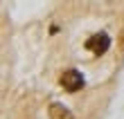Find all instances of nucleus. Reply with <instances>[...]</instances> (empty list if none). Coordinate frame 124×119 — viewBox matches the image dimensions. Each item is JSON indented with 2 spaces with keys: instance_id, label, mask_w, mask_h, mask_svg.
Here are the masks:
<instances>
[{
  "instance_id": "obj_1",
  "label": "nucleus",
  "mask_w": 124,
  "mask_h": 119,
  "mask_svg": "<svg viewBox=\"0 0 124 119\" xmlns=\"http://www.w3.org/2000/svg\"><path fill=\"white\" fill-rule=\"evenodd\" d=\"M84 77H81V72H77V70H65L61 77H59V85L63 88L65 92H79L84 88Z\"/></svg>"
},
{
  "instance_id": "obj_2",
  "label": "nucleus",
  "mask_w": 124,
  "mask_h": 119,
  "mask_svg": "<svg viewBox=\"0 0 124 119\" xmlns=\"http://www.w3.org/2000/svg\"><path fill=\"white\" fill-rule=\"evenodd\" d=\"M108 47H111V36H108L106 32H97V34H93L88 41H86V49H90L93 54H106Z\"/></svg>"
},
{
  "instance_id": "obj_4",
  "label": "nucleus",
  "mask_w": 124,
  "mask_h": 119,
  "mask_svg": "<svg viewBox=\"0 0 124 119\" xmlns=\"http://www.w3.org/2000/svg\"><path fill=\"white\" fill-rule=\"evenodd\" d=\"M120 47H122V52H124V29H122V36H120Z\"/></svg>"
},
{
  "instance_id": "obj_3",
  "label": "nucleus",
  "mask_w": 124,
  "mask_h": 119,
  "mask_svg": "<svg viewBox=\"0 0 124 119\" xmlns=\"http://www.w3.org/2000/svg\"><path fill=\"white\" fill-rule=\"evenodd\" d=\"M47 115H50V119H72V112L65 106H61V103H50Z\"/></svg>"
}]
</instances>
